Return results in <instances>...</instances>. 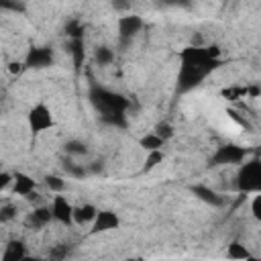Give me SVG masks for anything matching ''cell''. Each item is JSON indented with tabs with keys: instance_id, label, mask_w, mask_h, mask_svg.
I'll use <instances>...</instances> for the list:
<instances>
[{
	"instance_id": "6da1fadb",
	"label": "cell",
	"mask_w": 261,
	"mask_h": 261,
	"mask_svg": "<svg viewBox=\"0 0 261 261\" xmlns=\"http://www.w3.org/2000/svg\"><path fill=\"white\" fill-rule=\"evenodd\" d=\"M237 188L245 194L249 192H259L261 188V161L255 157L251 161H247L237 175Z\"/></svg>"
},
{
	"instance_id": "7a4b0ae2",
	"label": "cell",
	"mask_w": 261,
	"mask_h": 261,
	"mask_svg": "<svg viewBox=\"0 0 261 261\" xmlns=\"http://www.w3.org/2000/svg\"><path fill=\"white\" fill-rule=\"evenodd\" d=\"M179 61L181 65H190V67H200L204 69L206 73H210L216 65H218V59H212L208 55V49L206 47H186L179 51Z\"/></svg>"
},
{
	"instance_id": "3957f363",
	"label": "cell",
	"mask_w": 261,
	"mask_h": 261,
	"mask_svg": "<svg viewBox=\"0 0 261 261\" xmlns=\"http://www.w3.org/2000/svg\"><path fill=\"white\" fill-rule=\"evenodd\" d=\"M94 102L96 106L102 110L104 116H110V114H124V108L128 106V102L118 96V94H112V92H106V90H96L94 94Z\"/></svg>"
},
{
	"instance_id": "277c9868",
	"label": "cell",
	"mask_w": 261,
	"mask_h": 261,
	"mask_svg": "<svg viewBox=\"0 0 261 261\" xmlns=\"http://www.w3.org/2000/svg\"><path fill=\"white\" fill-rule=\"evenodd\" d=\"M27 120H29V128H31L33 133H43V130H47V128L53 126L51 110H49L45 104H37V106H33V108L29 110Z\"/></svg>"
},
{
	"instance_id": "5b68a950",
	"label": "cell",
	"mask_w": 261,
	"mask_h": 261,
	"mask_svg": "<svg viewBox=\"0 0 261 261\" xmlns=\"http://www.w3.org/2000/svg\"><path fill=\"white\" fill-rule=\"evenodd\" d=\"M247 151L243 147H237V145H224L220 147L214 157H212V165H232V163H241L245 159Z\"/></svg>"
},
{
	"instance_id": "8992f818",
	"label": "cell",
	"mask_w": 261,
	"mask_h": 261,
	"mask_svg": "<svg viewBox=\"0 0 261 261\" xmlns=\"http://www.w3.org/2000/svg\"><path fill=\"white\" fill-rule=\"evenodd\" d=\"M208 73L200 67H190V65H181L179 69V77H177V88L179 92H188L192 88H196Z\"/></svg>"
},
{
	"instance_id": "52a82bcc",
	"label": "cell",
	"mask_w": 261,
	"mask_h": 261,
	"mask_svg": "<svg viewBox=\"0 0 261 261\" xmlns=\"http://www.w3.org/2000/svg\"><path fill=\"white\" fill-rule=\"evenodd\" d=\"M120 220L112 210H98L96 218L92 220V232H106L112 228H118Z\"/></svg>"
},
{
	"instance_id": "ba28073f",
	"label": "cell",
	"mask_w": 261,
	"mask_h": 261,
	"mask_svg": "<svg viewBox=\"0 0 261 261\" xmlns=\"http://www.w3.org/2000/svg\"><path fill=\"white\" fill-rule=\"evenodd\" d=\"M71 212H73V206L65 200V196H55L53 198V202H51L53 220H57L61 224H71Z\"/></svg>"
},
{
	"instance_id": "9c48e42d",
	"label": "cell",
	"mask_w": 261,
	"mask_h": 261,
	"mask_svg": "<svg viewBox=\"0 0 261 261\" xmlns=\"http://www.w3.org/2000/svg\"><path fill=\"white\" fill-rule=\"evenodd\" d=\"M141 27H143V20L137 14H126V16H120L118 18V33H120L122 39L135 37L141 31Z\"/></svg>"
},
{
	"instance_id": "30bf717a",
	"label": "cell",
	"mask_w": 261,
	"mask_h": 261,
	"mask_svg": "<svg viewBox=\"0 0 261 261\" xmlns=\"http://www.w3.org/2000/svg\"><path fill=\"white\" fill-rule=\"evenodd\" d=\"M35 179L31 177V175H27V173H22V171H16L14 175H12V192L16 194V196H22V198H27L31 192H35Z\"/></svg>"
},
{
	"instance_id": "8fae6325",
	"label": "cell",
	"mask_w": 261,
	"mask_h": 261,
	"mask_svg": "<svg viewBox=\"0 0 261 261\" xmlns=\"http://www.w3.org/2000/svg\"><path fill=\"white\" fill-rule=\"evenodd\" d=\"M53 220V214H51V206H35V210L29 214V218H27V224L31 226V228H41V226H45V224H49Z\"/></svg>"
},
{
	"instance_id": "7c38bea8",
	"label": "cell",
	"mask_w": 261,
	"mask_h": 261,
	"mask_svg": "<svg viewBox=\"0 0 261 261\" xmlns=\"http://www.w3.org/2000/svg\"><path fill=\"white\" fill-rule=\"evenodd\" d=\"M53 61V55H51V49H31L29 55H27V65L29 67H47L51 65Z\"/></svg>"
},
{
	"instance_id": "4fadbf2b",
	"label": "cell",
	"mask_w": 261,
	"mask_h": 261,
	"mask_svg": "<svg viewBox=\"0 0 261 261\" xmlns=\"http://www.w3.org/2000/svg\"><path fill=\"white\" fill-rule=\"evenodd\" d=\"M96 208L92 204H82V206H75L73 212H71V222L75 224H92V220L96 218Z\"/></svg>"
},
{
	"instance_id": "5bb4252c",
	"label": "cell",
	"mask_w": 261,
	"mask_h": 261,
	"mask_svg": "<svg viewBox=\"0 0 261 261\" xmlns=\"http://www.w3.org/2000/svg\"><path fill=\"white\" fill-rule=\"evenodd\" d=\"M24 255H27L24 245H22L20 241H10V243L4 247L0 261H22Z\"/></svg>"
},
{
	"instance_id": "9a60e30c",
	"label": "cell",
	"mask_w": 261,
	"mask_h": 261,
	"mask_svg": "<svg viewBox=\"0 0 261 261\" xmlns=\"http://www.w3.org/2000/svg\"><path fill=\"white\" fill-rule=\"evenodd\" d=\"M192 192L196 194V198H200V200L206 202V204H212V206H220V204H222V198H220L214 190H210V188H206V186H194Z\"/></svg>"
},
{
	"instance_id": "2e32d148",
	"label": "cell",
	"mask_w": 261,
	"mask_h": 261,
	"mask_svg": "<svg viewBox=\"0 0 261 261\" xmlns=\"http://www.w3.org/2000/svg\"><path fill=\"white\" fill-rule=\"evenodd\" d=\"M226 255H228V259H232V261H245L247 257H251V251H249L243 243L232 241V243L228 245V249H226Z\"/></svg>"
},
{
	"instance_id": "e0dca14e",
	"label": "cell",
	"mask_w": 261,
	"mask_h": 261,
	"mask_svg": "<svg viewBox=\"0 0 261 261\" xmlns=\"http://www.w3.org/2000/svg\"><path fill=\"white\" fill-rule=\"evenodd\" d=\"M141 147L149 153V151H161V147H163V141L157 137V135H153V133H149V135H145L141 141Z\"/></svg>"
},
{
	"instance_id": "ac0fdd59",
	"label": "cell",
	"mask_w": 261,
	"mask_h": 261,
	"mask_svg": "<svg viewBox=\"0 0 261 261\" xmlns=\"http://www.w3.org/2000/svg\"><path fill=\"white\" fill-rule=\"evenodd\" d=\"M45 186H47L51 192L61 194V192L65 190V179H61L59 175H47V177H45Z\"/></svg>"
},
{
	"instance_id": "d6986e66",
	"label": "cell",
	"mask_w": 261,
	"mask_h": 261,
	"mask_svg": "<svg viewBox=\"0 0 261 261\" xmlns=\"http://www.w3.org/2000/svg\"><path fill=\"white\" fill-rule=\"evenodd\" d=\"M94 57H96V61H98L100 65H108V63L114 59V53H112V49H108V47H98L96 53H94Z\"/></svg>"
},
{
	"instance_id": "ffe728a7",
	"label": "cell",
	"mask_w": 261,
	"mask_h": 261,
	"mask_svg": "<svg viewBox=\"0 0 261 261\" xmlns=\"http://www.w3.org/2000/svg\"><path fill=\"white\" fill-rule=\"evenodd\" d=\"M71 53H73V63L82 65V61H84V43H82V39L71 41Z\"/></svg>"
},
{
	"instance_id": "44dd1931",
	"label": "cell",
	"mask_w": 261,
	"mask_h": 261,
	"mask_svg": "<svg viewBox=\"0 0 261 261\" xmlns=\"http://www.w3.org/2000/svg\"><path fill=\"white\" fill-rule=\"evenodd\" d=\"M161 161H163V153L161 151H149L147 153V159H145V171L157 167Z\"/></svg>"
},
{
	"instance_id": "7402d4cb",
	"label": "cell",
	"mask_w": 261,
	"mask_h": 261,
	"mask_svg": "<svg viewBox=\"0 0 261 261\" xmlns=\"http://www.w3.org/2000/svg\"><path fill=\"white\" fill-rule=\"evenodd\" d=\"M153 135H157V137L165 143V141L173 135V128H171V124H169V122H159V124L155 126V130H153Z\"/></svg>"
},
{
	"instance_id": "603a6c76",
	"label": "cell",
	"mask_w": 261,
	"mask_h": 261,
	"mask_svg": "<svg viewBox=\"0 0 261 261\" xmlns=\"http://www.w3.org/2000/svg\"><path fill=\"white\" fill-rule=\"evenodd\" d=\"M86 151L88 149H86V145L82 141H69L65 145V153H69V155H84Z\"/></svg>"
},
{
	"instance_id": "cb8c5ba5",
	"label": "cell",
	"mask_w": 261,
	"mask_h": 261,
	"mask_svg": "<svg viewBox=\"0 0 261 261\" xmlns=\"http://www.w3.org/2000/svg\"><path fill=\"white\" fill-rule=\"evenodd\" d=\"M14 216H16V206L6 204V206L0 208V222H10Z\"/></svg>"
},
{
	"instance_id": "d4e9b609",
	"label": "cell",
	"mask_w": 261,
	"mask_h": 261,
	"mask_svg": "<svg viewBox=\"0 0 261 261\" xmlns=\"http://www.w3.org/2000/svg\"><path fill=\"white\" fill-rule=\"evenodd\" d=\"M251 212H253V216L259 220L261 218V194L259 192H255V196H253V202H251Z\"/></svg>"
},
{
	"instance_id": "484cf974",
	"label": "cell",
	"mask_w": 261,
	"mask_h": 261,
	"mask_svg": "<svg viewBox=\"0 0 261 261\" xmlns=\"http://www.w3.org/2000/svg\"><path fill=\"white\" fill-rule=\"evenodd\" d=\"M63 167H65V169H67L71 175H75V177H82V175H86V169H84V167H77V165H73L71 161H67Z\"/></svg>"
},
{
	"instance_id": "4316f807",
	"label": "cell",
	"mask_w": 261,
	"mask_h": 261,
	"mask_svg": "<svg viewBox=\"0 0 261 261\" xmlns=\"http://www.w3.org/2000/svg\"><path fill=\"white\" fill-rule=\"evenodd\" d=\"M8 184H12V175L6 173V171H0V192L4 188H8Z\"/></svg>"
},
{
	"instance_id": "83f0119b",
	"label": "cell",
	"mask_w": 261,
	"mask_h": 261,
	"mask_svg": "<svg viewBox=\"0 0 261 261\" xmlns=\"http://www.w3.org/2000/svg\"><path fill=\"white\" fill-rule=\"evenodd\" d=\"M27 200H29V202H35L37 206H41V194H37V192H31V194L27 196Z\"/></svg>"
},
{
	"instance_id": "f1b7e54d",
	"label": "cell",
	"mask_w": 261,
	"mask_h": 261,
	"mask_svg": "<svg viewBox=\"0 0 261 261\" xmlns=\"http://www.w3.org/2000/svg\"><path fill=\"white\" fill-rule=\"evenodd\" d=\"M0 6H4V8H12V10H22V6H20V4H14V2H0Z\"/></svg>"
},
{
	"instance_id": "f546056e",
	"label": "cell",
	"mask_w": 261,
	"mask_h": 261,
	"mask_svg": "<svg viewBox=\"0 0 261 261\" xmlns=\"http://www.w3.org/2000/svg\"><path fill=\"white\" fill-rule=\"evenodd\" d=\"M22 261H41V259H39V257H33V255H24Z\"/></svg>"
},
{
	"instance_id": "4dcf8cb0",
	"label": "cell",
	"mask_w": 261,
	"mask_h": 261,
	"mask_svg": "<svg viewBox=\"0 0 261 261\" xmlns=\"http://www.w3.org/2000/svg\"><path fill=\"white\" fill-rule=\"evenodd\" d=\"M10 71H20V63H10Z\"/></svg>"
},
{
	"instance_id": "1f68e13d",
	"label": "cell",
	"mask_w": 261,
	"mask_h": 261,
	"mask_svg": "<svg viewBox=\"0 0 261 261\" xmlns=\"http://www.w3.org/2000/svg\"><path fill=\"white\" fill-rule=\"evenodd\" d=\"M245 261H261V259H257V257H253V255H251V257H247Z\"/></svg>"
},
{
	"instance_id": "d6a6232c",
	"label": "cell",
	"mask_w": 261,
	"mask_h": 261,
	"mask_svg": "<svg viewBox=\"0 0 261 261\" xmlns=\"http://www.w3.org/2000/svg\"><path fill=\"white\" fill-rule=\"evenodd\" d=\"M126 261H137V259H126Z\"/></svg>"
}]
</instances>
